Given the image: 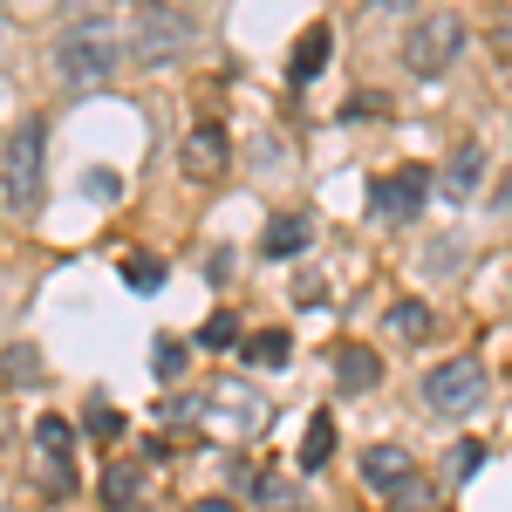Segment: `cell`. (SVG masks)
I'll return each instance as SVG.
<instances>
[{
  "label": "cell",
  "mask_w": 512,
  "mask_h": 512,
  "mask_svg": "<svg viewBox=\"0 0 512 512\" xmlns=\"http://www.w3.org/2000/svg\"><path fill=\"white\" fill-rule=\"evenodd\" d=\"M424 396H431V410H444V417H465V410H478L485 403V369L478 362H437L431 376H424Z\"/></svg>",
  "instance_id": "cell-5"
},
{
  "label": "cell",
  "mask_w": 512,
  "mask_h": 512,
  "mask_svg": "<svg viewBox=\"0 0 512 512\" xmlns=\"http://www.w3.org/2000/svg\"><path fill=\"white\" fill-rule=\"evenodd\" d=\"M62 7H76V14H82V0H62Z\"/></svg>",
  "instance_id": "cell-35"
},
{
  "label": "cell",
  "mask_w": 512,
  "mask_h": 512,
  "mask_svg": "<svg viewBox=\"0 0 512 512\" xmlns=\"http://www.w3.org/2000/svg\"><path fill=\"white\" fill-rule=\"evenodd\" d=\"M178 164H185V178H219L226 171V130L198 123L192 137H185V151H178Z\"/></svg>",
  "instance_id": "cell-8"
},
{
  "label": "cell",
  "mask_w": 512,
  "mask_h": 512,
  "mask_svg": "<svg viewBox=\"0 0 512 512\" xmlns=\"http://www.w3.org/2000/svg\"><path fill=\"white\" fill-rule=\"evenodd\" d=\"M335 383H342L349 396L376 390V383H383V355L362 349V342H342V349H335Z\"/></svg>",
  "instance_id": "cell-10"
},
{
  "label": "cell",
  "mask_w": 512,
  "mask_h": 512,
  "mask_svg": "<svg viewBox=\"0 0 512 512\" xmlns=\"http://www.w3.org/2000/svg\"><path fill=\"white\" fill-rule=\"evenodd\" d=\"M369 7H410V0H369Z\"/></svg>",
  "instance_id": "cell-34"
},
{
  "label": "cell",
  "mask_w": 512,
  "mask_h": 512,
  "mask_svg": "<svg viewBox=\"0 0 512 512\" xmlns=\"http://www.w3.org/2000/svg\"><path fill=\"white\" fill-rule=\"evenodd\" d=\"M492 41H499V55H512V28H506V21L492 28Z\"/></svg>",
  "instance_id": "cell-30"
},
{
  "label": "cell",
  "mask_w": 512,
  "mask_h": 512,
  "mask_svg": "<svg viewBox=\"0 0 512 512\" xmlns=\"http://www.w3.org/2000/svg\"><path fill=\"white\" fill-rule=\"evenodd\" d=\"M0 48H7V7H0Z\"/></svg>",
  "instance_id": "cell-33"
},
{
  "label": "cell",
  "mask_w": 512,
  "mask_h": 512,
  "mask_svg": "<svg viewBox=\"0 0 512 512\" xmlns=\"http://www.w3.org/2000/svg\"><path fill=\"white\" fill-rule=\"evenodd\" d=\"M328 48H335V35H328V28H308V35L294 41V55H287V76H294V82H315L321 69H328Z\"/></svg>",
  "instance_id": "cell-12"
},
{
  "label": "cell",
  "mask_w": 512,
  "mask_h": 512,
  "mask_svg": "<svg viewBox=\"0 0 512 512\" xmlns=\"http://www.w3.org/2000/svg\"><path fill=\"white\" fill-rule=\"evenodd\" d=\"M287 355H294L287 328H260V335H246V362H253V369H280Z\"/></svg>",
  "instance_id": "cell-17"
},
{
  "label": "cell",
  "mask_w": 512,
  "mask_h": 512,
  "mask_svg": "<svg viewBox=\"0 0 512 512\" xmlns=\"http://www.w3.org/2000/svg\"><path fill=\"white\" fill-rule=\"evenodd\" d=\"M233 274V246H219V253H212V260H205V280H212V287H219V280Z\"/></svg>",
  "instance_id": "cell-29"
},
{
  "label": "cell",
  "mask_w": 512,
  "mask_h": 512,
  "mask_svg": "<svg viewBox=\"0 0 512 512\" xmlns=\"http://www.w3.org/2000/svg\"><path fill=\"white\" fill-rule=\"evenodd\" d=\"M89 431H96L103 444H110V437H123V417L110 410V403H89Z\"/></svg>",
  "instance_id": "cell-27"
},
{
  "label": "cell",
  "mask_w": 512,
  "mask_h": 512,
  "mask_svg": "<svg viewBox=\"0 0 512 512\" xmlns=\"http://www.w3.org/2000/svg\"><path fill=\"white\" fill-rule=\"evenodd\" d=\"M465 41H472V28H465L451 7H437V14H424V21L410 28V41H403V69H410V76H444V69L458 62Z\"/></svg>",
  "instance_id": "cell-3"
},
{
  "label": "cell",
  "mask_w": 512,
  "mask_h": 512,
  "mask_svg": "<svg viewBox=\"0 0 512 512\" xmlns=\"http://www.w3.org/2000/svg\"><path fill=\"white\" fill-rule=\"evenodd\" d=\"M390 328L403 335V342H431L437 321H431V308H424V301H396V308H390Z\"/></svg>",
  "instance_id": "cell-20"
},
{
  "label": "cell",
  "mask_w": 512,
  "mask_h": 512,
  "mask_svg": "<svg viewBox=\"0 0 512 512\" xmlns=\"http://www.w3.org/2000/svg\"><path fill=\"white\" fill-rule=\"evenodd\" d=\"M499 212H512V178H506V185H499Z\"/></svg>",
  "instance_id": "cell-32"
},
{
  "label": "cell",
  "mask_w": 512,
  "mask_h": 512,
  "mask_svg": "<svg viewBox=\"0 0 512 512\" xmlns=\"http://www.w3.org/2000/svg\"><path fill=\"white\" fill-rule=\"evenodd\" d=\"M117 62H123V35L110 21H96V14L69 21L62 41H55V76L69 82V89H103V82L117 76Z\"/></svg>",
  "instance_id": "cell-1"
},
{
  "label": "cell",
  "mask_w": 512,
  "mask_h": 512,
  "mask_svg": "<svg viewBox=\"0 0 512 512\" xmlns=\"http://www.w3.org/2000/svg\"><path fill=\"white\" fill-rule=\"evenodd\" d=\"M35 451H41V492H69L76 485V424L69 417H35Z\"/></svg>",
  "instance_id": "cell-7"
},
{
  "label": "cell",
  "mask_w": 512,
  "mask_h": 512,
  "mask_svg": "<svg viewBox=\"0 0 512 512\" xmlns=\"http://www.w3.org/2000/svg\"><path fill=\"white\" fill-rule=\"evenodd\" d=\"M144 7H158V0H144Z\"/></svg>",
  "instance_id": "cell-36"
},
{
  "label": "cell",
  "mask_w": 512,
  "mask_h": 512,
  "mask_svg": "<svg viewBox=\"0 0 512 512\" xmlns=\"http://www.w3.org/2000/svg\"><path fill=\"white\" fill-rule=\"evenodd\" d=\"M253 499H260L267 512H301V485L280 478V472H260V478H253Z\"/></svg>",
  "instance_id": "cell-18"
},
{
  "label": "cell",
  "mask_w": 512,
  "mask_h": 512,
  "mask_svg": "<svg viewBox=\"0 0 512 512\" xmlns=\"http://www.w3.org/2000/svg\"><path fill=\"white\" fill-rule=\"evenodd\" d=\"M137 499H144V472H137V465H110V472H103V506L130 512Z\"/></svg>",
  "instance_id": "cell-16"
},
{
  "label": "cell",
  "mask_w": 512,
  "mask_h": 512,
  "mask_svg": "<svg viewBox=\"0 0 512 512\" xmlns=\"http://www.w3.org/2000/svg\"><path fill=\"white\" fill-rule=\"evenodd\" d=\"M82 185H89V198H117V192H123V185H117V171H89Z\"/></svg>",
  "instance_id": "cell-28"
},
{
  "label": "cell",
  "mask_w": 512,
  "mask_h": 512,
  "mask_svg": "<svg viewBox=\"0 0 512 512\" xmlns=\"http://www.w3.org/2000/svg\"><path fill=\"white\" fill-rule=\"evenodd\" d=\"M403 472H410V451H403V444H369V451H362V478H369L376 492H390Z\"/></svg>",
  "instance_id": "cell-13"
},
{
  "label": "cell",
  "mask_w": 512,
  "mask_h": 512,
  "mask_svg": "<svg viewBox=\"0 0 512 512\" xmlns=\"http://www.w3.org/2000/svg\"><path fill=\"white\" fill-rule=\"evenodd\" d=\"M123 287L158 294V287H164V260H158V253H130V260H123Z\"/></svg>",
  "instance_id": "cell-22"
},
{
  "label": "cell",
  "mask_w": 512,
  "mask_h": 512,
  "mask_svg": "<svg viewBox=\"0 0 512 512\" xmlns=\"http://www.w3.org/2000/svg\"><path fill=\"white\" fill-rule=\"evenodd\" d=\"M308 239H315V219L308 212H274L267 233H260V253L267 260H294V253H308Z\"/></svg>",
  "instance_id": "cell-9"
},
{
  "label": "cell",
  "mask_w": 512,
  "mask_h": 512,
  "mask_svg": "<svg viewBox=\"0 0 512 512\" xmlns=\"http://www.w3.org/2000/svg\"><path fill=\"white\" fill-rule=\"evenodd\" d=\"M478 465H485V444H478V437H458V444H451V458H444V478H451V485H465Z\"/></svg>",
  "instance_id": "cell-24"
},
{
  "label": "cell",
  "mask_w": 512,
  "mask_h": 512,
  "mask_svg": "<svg viewBox=\"0 0 512 512\" xmlns=\"http://www.w3.org/2000/svg\"><path fill=\"white\" fill-rule=\"evenodd\" d=\"M192 512H233V499H198Z\"/></svg>",
  "instance_id": "cell-31"
},
{
  "label": "cell",
  "mask_w": 512,
  "mask_h": 512,
  "mask_svg": "<svg viewBox=\"0 0 512 512\" xmlns=\"http://www.w3.org/2000/svg\"><path fill=\"white\" fill-rule=\"evenodd\" d=\"M151 376H158V383H178V376H185V342H178V335H158V342H151Z\"/></svg>",
  "instance_id": "cell-23"
},
{
  "label": "cell",
  "mask_w": 512,
  "mask_h": 512,
  "mask_svg": "<svg viewBox=\"0 0 512 512\" xmlns=\"http://www.w3.org/2000/svg\"><path fill=\"white\" fill-rule=\"evenodd\" d=\"M185 41H192V21H185L178 7H144V14H137V28L123 35V48H130L137 62H178V55H185Z\"/></svg>",
  "instance_id": "cell-4"
},
{
  "label": "cell",
  "mask_w": 512,
  "mask_h": 512,
  "mask_svg": "<svg viewBox=\"0 0 512 512\" xmlns=\"http://www.w3.org/2000/svg\"><path fill=\"white\" fill-rule=\"evenodd\" d=\"M424 267H431L437 280H451L458 267H465V239H458V233H437L431 246H424Z\"/></svg>",
  "instance_id": "cell-21"
},
{
  "label": "cell",
  "mask_w": 512,
  "mask_h": 512,
  "mask_svg": "<svg viewBox=\"0 0 512 512\" xmlns=\"http://www.w3.org/2000/svg\"><path fill=\"white\" fill-rule=\"evenodd\" d=\"M424 198H431V171H424V164H396L390 178H376V185H369L376 219H396V226H410V219L424 212Z\"/></svg>",
  "instance_id": "cell-6"
},
{
  "label": "cell",
  "mask_w": 512,
  "mask_h": 512,
  "mask_svg": "<svg viewBox=\"0 0 512 512\" xmlns=\"http://www.w3.org/2000/svg\"><path fill=\"white\" fill-rule=\"evenodd\" d=\"M212 410L239 417V431H260V396L246 390V383H219V390H212Z\"/></svg>",
  "instance_id": "cell-15"
},
{
  "label": "cell",
  "mask_w": 512,
  "mask_h": 512,
  "mask_svg": "<svg viewBox=\"0 0 512 512\" xmlns=\"http://www.w3.org/2000/svg\"><path fill=\"white\" fill-rule=\"evenodd\" d=\"M328 458H335V417H315L301 437V472H321Z\"/></svg>",
  "instance_id": "cell-19"
},
{
  "label": "cell",
  "mask_w": 512,
  "mask_h": 512,
  "mask_svg": "<svg viewBox=\"0 0 512 512\" xmlns=\"http://www.w3.org/2000/svg\"><path fill=\"white\" fill-rule=\"evenodd\" d=\"M233 335H239L233 315H212L205 328H198V342H205V349H233Z\"/></svg>",
  "instance_id": "cell-26"
},
{
  "label": "cell",
  "mask_w": 512,
  "mask_h": 512,
  "mask_svg": "<svg viewBox=\"0 0 512 512\" xmlns=\"http://www.w3.org/2000/svg\"><path fill=\"white\" fill-rule=\"evenodd\" d=\"M0 383L35 390V383H41V355L28 349V342H7V349H0Z\"/></svg>",
  "instance_id": "cell-14"
},
{
  "label": "cell",
  "mask_w": 512,
  "mask_h": 512,
  "mask_svg": "<svg viewBox=\"0 0 512 512\" xmlns=\"http://www.w3.org/2000/svg\"><path fill=\"white\" fill-rule=\"evenodd\" d=\"M48 123L41 117H21L14 137H7V158H0V185H7V205L14 212H35L41 205V178H48Z\"/></svg>",
  "instance_id": "cell-2"
},
{
  "label": "cell",
  "mask_w": 512,
  "mask_h": 512,
  "mask_svg": "<svg viewBox=\"0 0 512 512\" xmlns=\"http://www.w3.org/2000/svg\"><path fill=\"white\" fill-rule=\"evenodd\" d=\"M383 499H390V506H403V512H417V506H424V499H431V485H424V478H417V472H403V478H396V485H390V492H383Z\"/></svg>",
  "instance_id": "cell-25"
},
{
  "label": "cell",
  "mask_w": 512,
  "mask_h": 512,
  "mask_svg": "<svg viewBox=\"0 0 512 512\" xmlns=\"http://www.w3.org/2000/svg\"><path fill=\"white\" fill-rule=\"evenodd\" d=\"M478 178H485V151H478V144H465V151H451V164H444V178H437V192H444V205H465V198L478 192Z\"/></svg>",
  "instance_id": "cell-11"
}]
</instances>
